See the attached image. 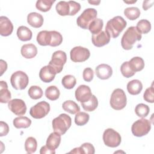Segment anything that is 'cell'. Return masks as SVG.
<instances>
[{"label":"cell","instance_id":"obj_1","mask_svg":"<svg viewBox=\"0 0 154 154\" xmlns=\"http://www.w3.org/2000/svg\"><path fill=\"white\" fill-rule=\"evenodd\" d=\"M126 25V21L122 16H117L107 22L105 31L111 37L116 38L125 28Z\"/></svg>","mask_w":154,"mask_h":154},{"label":"cell","instance_id":"obj_2","mask_svg":"<svg viewBox=\"0 0 154 154\" xmlns=\"http://www.w3.org/2000/svg\"><path fill=\"white\" fill-rule=\"evenodd\" d=\"M141 34L138 32L136 26H130L126 29L122 37L121 45L124 49L130 50L133 48L137 41L141 40Z\"/></svg>","mask_w":154,"mask_h":154},{"label":"cell","instance_id":"obj_3","mask_svg":"<svg viewBox=\"0 0 154 154\" xmlns=\"http://www.w3.org/2000/svg\"><path fill=\"white\" fill-rule=\"evenodd\" d=\"M54 132L64 135L72 125V119L69 116L63 113L55 117L52 122Z\"/></svg>","mask_w":154,"mask_h":154},{"label":"cell","instance_id":"obj_4","mask_svg":"<svg viewBox=\"0 0 154 154\" xmlns=\"http://www.w3.org/2000/svg\"><path fill=\"white\" fill-rule=\"evenodd\" d=\"M127 103V98L125 91L121 88L115 89L110 98L109 103L112 108L116 110H120L123 109Z\"/></svg>","mask_w":154,"mask_h":154},{"label":"cell","instance_id":"obj_5","mask_svg":"<svg viewBox=\"0 0 154 154\" xmlns=\"http://www.w3.org/2000/svg\"><path fill=\"white\" fill-rule=\"evenodd\" d=\"M97 12L93 8H88L84 10L81 14L77 18L76 23L81 28L87 29L90 23L96 19Z\"/></svg>","mask_w":154,"mask_h":154},{"label":"cell","instance_id":"obj_6","mask_svg":"<svg viewBox=\"0 0 154 154\" xmlns=\"http://www.w3.org/2000/svg\"><path fill=\"white\" fill-rule=\"evenodd\" d=\"M151 129V122L150 120L142 118L135 121L132 125L131 131L132 134L138 137L147 135Z\"/></svg>","mask_w":154,"mask_h":154},{"label":"cell","instance_id":"obj_7","mask_svg":"<svg viewBox=\"0 0 154 154\" xmlns=\"http://www.w3.org/2000/svg\"><path fill=\"white\" fill-rule=\"evenodd\" d=\"M66 54L63 51L58 50L53 53L51 60L49 61L48 65L51 67L57 74L63 70V66L66 64Z\"/></svg>","mask_w":154,"mask_h":154},{"label":"cell","instance_id":"obj_8","mask_svg":"<svg viewBox=\"0 0 154 154\" xmlns=\"http://www.w3.org/2000/svg\"><path fill=\"white\" fill-rule=\"evenodd\" d=\"M103 141L106 146L114 148L120 144L122 137L119 133L113 129L108 128L103 132Z\"/></svg>","mask_w":154,"mask_h":154},{"label":"cell","instance_id":"obj_9","mask_svg":"<svg viewBox=\"0 0 154 154\" xmlns=\"http://www.w3.org/2000/svg\"><path fill=\"white\" fill-rule=\"evenodd\" d=\"M10 82L14 89L23 90L28 84L29 78L25 72L19 70L15 72L11 75Z\"/></svg>","mask_w":154,"mask_h":154},{"label":"cell","instance_id":"obj_10","mask_svg":"<svg viewBox=\"0 0 154 154\" xmlns=\"http://www.w3.org/2000/svg\"><path fill=\"white\" fill-rule=\"evenodd\" d=\"M50 111V105L46 101H42L30 108L29 114L32 117L36 119L45 117Z\"/></svg>","mask_w":154,"mask_h":154},{"label":"cell","instance_id":"obj_11","mask_svg":"<svg viewBox=\"0 0 154 154\" xmlns=\"http://www.w3.org/2000/svg\"><path fill=\"white\" fill-rule=\"evenodd\" d=\"M70 59L75 63L84 62L88 60L90 56V51L82 46H76L72 48L70 52Z\"/></svg>","mask_w":154,"mask_h":154},{"label":"cell","instance_id":"obj_12","mask_svg":"<svg viewBox=\"0 0 154 154\" xmlns=\"http://www.w3.org/2000/svg\"><path fill=\"white\" fill-rule=\"evenodd\" d=\"M9 109L17 116H22L26 113V106L25 102L20 99H14L8 103Z\"/></svg>","mask_w":154,"mask_h":154},{"label":"cell","instance_id":"obj_13","mask_svg":"<svg viewBox=\"0 0 154 154\" xmlns=\"http://www.w3.org/2000/svg\"><path fill=\"white\" fill-rule=\"evenodd\" d=\"M92 95L90 88L86 85H81L75 90V98L81 103L89 100Z\"/></svg>","mask_w":154,"mask_h":154},{"label":"cell","instance_id":"obj_14","mask_svg":"<svg viewBox=\"0 0 154 154\" xmlns=\"http://www.w3.org/2000/svg\"><path fill=\"white\" fill-rule=\"evenodd\" d=\"M111 37L105 31H102L97 34H93L91 40L96 47H102L107 45L110 41Z\"/></svg>","mask_w":154,"mask_h":154},{"label":"cell","instance_id":"obj_15","mask_svg":"<svg viewBox=\"0 0 154 154\" xmlns=\"http://www.w3.org/2000/svg\"><path fill=\"white\" fill-rule=\"evenodd\" d=\"M95 73L97 77L100 79H108L112 75V69L108 64H101L96 67Z\"/></svg>","mask_w":154,"mask_h":154},{"label":"cell","instance_id":"obj_16","mask_svg":"<svg viewBox=\"0 0 154 154\" xmlns=\"http://www.w3.org/2000/svg\"><path fill=\"white\" fill-rule=\"evenodd\" d=\"M13 31V25L10 20L6 16L0 17V34L2 36H8Z\"/></svg>","mask_w":154,"mask_h":154},{"label":"cell","instance_id":"obj_17","mask_svg":"<svg viewBox=\"0 0 154 154\" xmlns=\"http://www.w3.org/2000/svg\"><path fill=\"white\" fill-rule=\"evenodd\" d=\"M55 72L49 65L43 67L39 72V77L44 82H51L52 81L56 75Z\"/></svg>","mask_w":154,"mask_h":154},{"label":"cell","instance_id":"obj_18","mask_svg":"<svg viewBox=\"0 0 154 154\" xmlns=\"http://www.w3.org/2000/svg\"><path fill=\"white\" fill-rule=\"evenodd\" d=\"M43 17L40 13L31 12L27 16V22L31 26L38 28L42 26L43 23Z\"/></svg>","mask_w":154,"mask_h":154},{"label":"cell","instance_id":"obj_19","mask_svg":"<svg viewBox=\"0 0 154 154\" xmlns=\"http://www.w3.org/2000/svg\"><path fill=\"white\" fill-rule=\"evenodd\" d=\"M63 42V36L58 31H49L48 35L47 44L49 46L55 47L59 46Z\"/></svg>","mask_w":154,"mask_h":154},{"label":"cell","instance_id":"obj_20","mask_svg":"<svg viewBox=\"0 0 154 154\" xmlns=\"http://www.w3.org/2000/svg\"><path fill=\"white\" fill-rule=\"evenodd\" d=\"M20 53L24 58L31 59L37 54V48L34 44H25L22 46Z\"/></svg>","mask_w":154,"mask_h":154},{"label":"cell","instance_id":"obj_21","mask_svg":"<svg viewBox=\"0 0 154 154\" xmlns=\"http://www.w3.org/2000/svg\"><path fill=\"white\" fill-rule=\"evenodd\" d=\"M61 135L56 132H52L48 137L46 145L51 150H55L61 142Z\"/></svg>","mask_w":154,"mask_h":154},{"label":"cell","instance_id":"obj_22","mask_svg":"<svg viewBox=\"0 0 154 154\" xmlns=\"http://www.w3.org/2000/svg\"><path fill=\"white\" fill-rule=\"evenodd\" d=\"M11 98V93L8 89L7 82L4 81H0V102L3 103H8Z\"/></svg>","mask_w":154,"mask_h":154},{"label":"cell","instance_id":"obj_23","mask_svg":"<svg viewBox=\"0 0 154 154\" xmlns=\"http://www.w3.org/2000/svg\"><path fill=\"white\" fill-rule=\"evenodd\" d=\"M143 89V84L138 79H133L127 84V90L132 95L138 94Z\"/></svg>","mask_w":154,"mask_h":154},{"label":"cell","instance_id":"obj_24","mask_svg":"<svg viewBox=\"0 0 154 154\" xmlns=\"http://www.w3.org/2000/svg\"><path fill=\"white\" fill-rule=\"evenodd\" d=\"M17 35L20 40L26 42L31 39L32 33L28 27L25 26H20L17 29Z\"/></svg>","mask_w":154,"mask_h":154},{"label":"cell","instance_id":"obj_25","mask_svg":"<svg viewBox=\"0 0 154 154\" xmlns=\"http://www.w3.org/2000/svg\"><path fill=\"white\" fill-rule=\"evenodd\" d=\"M128 63L130 67L135 73L142 70L144 67V61L143 59L140 57H133Z\"/></svg>","mask_w":154,"mask_h":154},{"label":"cell","instance_id":"obj_26","mask_svg":"<svg viewBox=\"0 0 154 154\" xmlns=\"http://www.w3.org/2000/svg\"><path fill=\"white\" fill-rule=\"evenodd\" d=\"M55 9L58 14L60 16H70V6L69 2L64 1L58 2L55 6Z\"/></svg>","mask_w":154,"mask_h":154},{"label":"cell","instance_id":"obj_27","mask_svg":"<svg viewBox=\"0 0 154 154\" xmlns=\"http://www.w3.org/2000/svg\"><path fill=\"white\" fill-rule=\"evenodd\" d=\"M31 120L25 116H19L13 120V125L17 129L27 128L30 126Z\"/></svg>","mask_w":154,"mask_h":154},{"label":"cell","instance_id":"obj_28","mask_svg":"<svg viewBox=\"0 0 154 154\" xmlns=\"http://www.w3.org/2000/svg\"><path fill=\"white\" fill-rule=\"evenodd\" d=\"M81 103L85 111L91 112L93 111L97 108L98 105V100L94 95H92L89 100L84 102H81Z\"/></svg>","mask_w":154,"mask_h":154},{"label":"cell","instance_id":"obj_29","mask_svg":"<svg viewBox=\"0 0 154 154\" xmlns=\"http://www.w3.org/2000/svg\"><path fill=\"white\" fill-rule=\"evenodd\" d=\"M63 109L72 114H75L80 111L79 105L73 100H66L62 105Z\"/></svg>","mask_w":154,"mask_h":154},{"label":"cell","instance_id":"obj_30","mask_svg":"<svg viewBox=\"0 0 154 154\" xmlns=\"http://www.w3.org/2000/svg\"><path fill=\"white\" fill-rule=\"evenodd\" d=\"M60 92L59 89L55 85L48 87L45 90V96L51 100H55L60 97Z\"/></svg>","mask_w":154,"mask_h":154},{"label":"cell","instance_id":"obj_31","mask_svg":"<svg viewBox=\"0 0 154 154\" xmlns=\"http://www.w3.org/2000/svg\"><path fill=\"white\" fill-rule=\"evenodd\" d=\"M124 14L131 20H134L140 16V10L138 7H128L124 10Z\"/></svg>","mask_w":154,"mask_h":154},{"label":"cell","instance_id":"obj_32","mask_svg":"<svg viewBox=\"0 0 154 154\" xmlns=\"http://www.w3.org/2000/svg\"><path fill=\"white\" fill-rule=\"evenodd\" d=\"M37 147V142L35 138L29 137L26 138L25 142V149L27 153L31 154L34 153Z\"/></svg>","mask_w":154,"mask_h":154},{"label":"cell","instance_id":"obj_33","mask_svg":"<svg viewBox=\"0 0 154 154\" xmlns=\"http://www.w3.org/2000/svg\"><path fill=\"white\" fill-rule=\"evenodd\" d=\"M55 1V0H38L36 2L35 7L42 12H46L51 8Z\"/></svg>","mask_w":154,"mask_h":154},{"label":"cell","instance_id":"obj_34","mask_svg":"<svg viewBox=\"0 0 154 154\" xmlns=\"http://www.w3.org/2000/svg\"><path fill=\"white\" fill-rule=\"evenodd\" d=\"M103 22L101 19H96L94 20L89 25L88 29L91 32L92 34H97L102 31L103 28Z\"/></svg>","mask_w":154,"mask_h":154},{"label":"cell","instance_id":"obj_35","mask_svg":"<svg viewBox=\"0 0 154 154\" xmlns=\"http://www.w3.org/2000/svg\"><path fill=\"white\" fill-rule=\"evenodd\" d=\"M140 34H147L151 29V23L146 19H141L138 22L136 26Z\"/></svg>","mask_w":154,"mask_h":154},{"label":"cell","instance_id":"obj_36","mask_svg":"<svg viewBox=\"0 0 154 154\" xmlns=\"http://www.w3.org/2000/svg\"><path fill=\"white\" fill-rule=\"evenodd\" d=\"M90 116L85 112H77L75 117V123L78 126H84L87 124L89 120Z\"/></svg>","mask_w":154,"mask_h":154},{"label":"cell","instance_id":"obj_37","mask_svg":"<svg viewBox=\"0 0 154 154\" xmlns=\"http://www.w3.org/2000/svg\"><path fill=\"white\" fill-rule=\"evenodd\" d=\"M61 83L65 88L72 89L76 85V80L74 76L71 75H67L63 78Z\"/></svg>","mask_w":154,"mask_h":154},{"label":"cell","instance_id":"obj_38","mask_svg":"<svg viewBox=\"0 0 154 154\" xmlns=\"http://www.w3.org/2000/svg\"><path fill=\"white\" fill-rule=\"evenodd\" d=\"M150 108L148 105L144 103H139L135 108V112L139 117L144 118L149 113Z\"/></svg>","mask_w":154,"mask_h":154},{"label":"cell","instance_id":"obj_39","mask_svg":"<svg viewBox=\"0 0 154 154\" xmlns=\"http://www.w3.org/2000/svg\"><path fill=\"white\" fill-rule=\"evenodd\" d=\"M43 94L42 89L37 85H32L28 90L29 96L34 100L40 99L43 96Z\"/></svg>","mask_w":154,"mask_h":154},{"label":"cell","instance_id":"obj_40","mask_svg":"<svg viewBox=\"0 0 154 154\" xmlns=\"http://www.w3.org/2000/svg\"><path fill=\"white\" fill-rule=\"evenodd\" d=\"M120 71L123 76L125 78H131L135 75V72L132 71L129 65L128 61L124 62L120 66Z\"/></svg>","mask_w":154,"mask_h":154},{"label":"cell","instance_id":"obj_41","mask_svg":"<svg viewBox=\"0 0 154 154\" xmlns=\"http://www.w3.org/2000/svg\"><path fill=\"white\" fill-rule=\"evenodd\" d=\"M80 153H87V154H94L95 152L94 147L90 143H85L79 147Z\"/></svg>","mask_w":154,"mask_h":154},{"label":"cell","instance_id":"obj_42","mask_svg":"<svg viewBox=\"0 0 154 154\" xmlns=\"http://www.w3.org/2000/svg\"><path fill=\"white\" fill-rule=\"evenodd\" d=\"M153 83L152 84V85L147 88L143 94V98L144 100L149 103H153L154 102V96H153Z\"/></svg>","mask_w":154,"mask_h":154},{"label":"cell","instance_id":"obj_43","mask_svg":"<svg viewBox=\"0 0 154 154\" xmlns=\"http://www.w3.org/2000/svg\"><path fill=\"white\" fill-rule=\"evenodd\" d=\"M48 31L44 30L39 32L37 35V42L41 46H48L47 38H48Z\"/></svg>","mask_w":154,"mask_h":154},{"label":"cell","instance_id":"obj_44","mask_svg":"<svg viewBox=\"0 0 154 154\" xmlns=\"http://www.w3.org/2000/svg\"><path fill=\"white\" fill-rule=\"evenodd\" d=\"M82 76L84 81L87 82H90L92 81L94 77V72L90 67H87L84 69L82 73Z\"/></svg>","mask_w":154,"mask_h":154},{"label":"cell","instance_id":"obj_45","mask_svg":"<svg viewBox=\"0 0 154 154\" xmlns=\"http://www.w3.org/2000/svg\"><path fill=\"white\" fill-rule=\"evenodd\" d=\"M70 6V16H74L81 9V5L79 3L74 1H68Z\"/></svg>","mask_w":154,"mask_h":154},{"label":"cell","instance_id":"obj_46","mask_svg":"<svg viewBox=\"0 0 154 154\" xmlns=\"http://www.w3.org/2000/svg\"><path fill=\"white\" fill-rule=\"evenodd\" d=\"M0 128H1V131H0V136L3 137L7 135V134L9 132V127L7 123L3 121L0 122Z\"/></svg>","mask_w":154,"mask_h":154},{"label":"cell","instance_id":"obj_47","mask_svg":"<svg viewBox=\"0 0 154 154\" xmlns=\"http://www.w3.org/2000/svg\"><path fill=\"white\" fill-rule=\"evenodd\" d=\"M40 153V154H55V151L50 149L46 145H45L41 147Z\"/></svg>","mask_w":154,"mask_h":154},{"label":"cell","instance_id":"obj_48","mask_svg":"<svg viewBox=\"0 0 154 154\" xmlns=\"http://www.w3.org/2000/svg\"><path fill=\"white\" fill-rule=\"evenodd\" d=\"M153 1H144L143 3V8L144 10H147L148 8L151 7L153 5Z\"/></svg>","mask_w":154,"mask_h":154},{"label":"cell","instance_id":"obj_49","mask_svg":"<svg viewBox=\"0 0 154 154\" xmlns=\"http://www.w3.org/2000/svg\"><path fill=\"white\" fill-rule=\"evenodd\" d=\"M0 63H1V75H2L4 73V72L6 71L7 69V64L3 60H0Z\"/></svg>","mask_w":154,"mask_h":154},{"label":"cell","instance_id":"obj_50","mask_svg":"<svg viewBox=\"0 0 154 154\" xmlns=\"http://www.w3.org/2000/svg\"><path fill=\"white\" fill-rule=\"evenodd\" d=\"M100 1H88V2L91 4H93L95 5H97L100 3Z\"/></svg>","mask_w":154,"mask_h":154},{"label":"cell","instance_id":"obj_51","mask_svg":"<svg viewBox=\"0 0 154 154\" xmlns=\"http://www.w3.org/2000/svg\"><path fill=\"white\" fill-rule=\"evenodd\" d=\"M124 2H125V3H134V2H137V1H132V2H128V1H124Z\"/></svg>","mask_w":154,"mask_h":154}]
</instances>
